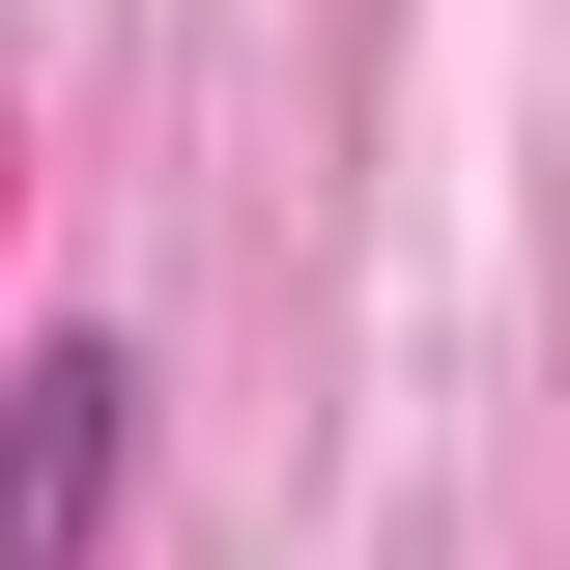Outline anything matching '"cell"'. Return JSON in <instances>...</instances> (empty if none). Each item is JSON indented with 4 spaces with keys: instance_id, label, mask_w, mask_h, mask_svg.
I'll return each mask as SVG.
<instances>
[{
    "instance_id": "6da1fadb",
    "label": "cell",
    "mask_w": 570,
    "mask_h": 570,
    "mask_svg": "<svg viewBox=\"0 0 570 570\" xmlns=\"http://www.w3.org/2000/svg\"><path fill=\"white\" fill-rule=\"evenodd\" d=\"M115 485H142V371L58 343L29 400H0V570H86V542H115Z\"/></svg>"
}]
</instances>
